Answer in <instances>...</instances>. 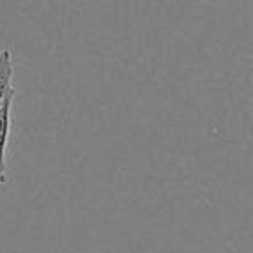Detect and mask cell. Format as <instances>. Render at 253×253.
<instances>
[{"label":"cell","instance_id":"6da1fadb","mask_svg":"<svg viewBox=\"0 0 253 253\" xmlns=\"http://www.w3.org/2000/svg\"><path fill=\"white\" fill-rule=\"evenodd\" d=\"M16 90H9L0 106V184L7 182V148L12 130V104Z\"/></svg>","mask_w":253,"mask_h":253},{"label":"cell","instance_id":"7a4b0ae2","mask_svg":"<svg viewBox=\"0 0 253 253\" xmlns=\"http://www.w3.org/2000/svg\"><path fill=\"white\" fill-rule=\"evenodd\" d=\"M12 78H14V59L7 47L0 49V106L4 97L12 90Z\"/></svg>","mask_w":253,"mask_h":253}]
</instances>
